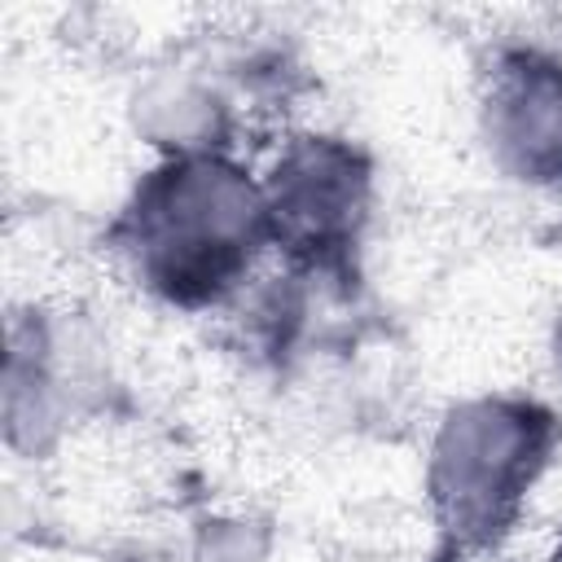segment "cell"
Instances as JSON below:
<instances>
[{
    "label": "cell",
    "instance_id": "cell-2",
    "mask_svg": "<svg viewBox=\"0 0 562 562\" xmlns=\"http://www.w3.org/2000/svg\"><path fill=\"white\" fill-rule=\"evenodd\" d=\"M553 417L536 404H474L443 426L435 505L461 544H487L514 518L549 457Z\"/></svg>",
    "mask_w": 562,
    "mask_h": 562
},
{
    "label": "cell",
    "instance_id": "cell-4",
    "mask_svg": "<svg viewBox=\"0 0 562 562\" xmlns=\"http://www.w3.org/2000/svg\"><path fill=\"white\" fill-rule=\"evenodd\" d=\"M483 127L518 180L562 189V61L536 48L501 53L483 92Z\"/></svg>",
    "mask_w": 562,
    "mask_h": 562
},
{
    "label": "cell",
    "instance_id": "cell-3",
    "mask_svg": "<svg viewBox=\"0 0 562 562\" xmlns=\"http://www.w3.org/2000/svg\"><path fill=\"white\" fill-rule=\"evenodd\" d=\"M263 198H268L277 250L285 246L303 263L334 268L360 233L369 202V171L347 145L307 136L285 154Z\"/></svg>",
    "mask_w": 562,
    "mask_h": 562
},
{
    "label": "cell",
    "instance_id": "cell-1",
    "mask_svg": "<svg viewBox=\"0 0 562 562\" xmlns=\"http://www.w3.org/2000/svg\"><path fill=\"white\" fill-rule=\"evenodd\" d=\"M268 241L272 220L263 189L211 154H180L145 171L110 228V246L127 272L176 307L228 299Z\"/></svg>",
    "mask_w": 562,
    "mask_h": 562
}]
</instances>
